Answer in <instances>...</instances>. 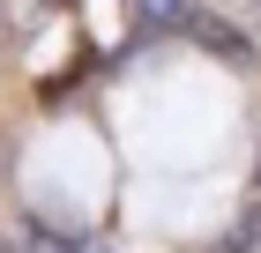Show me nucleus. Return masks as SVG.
<instances>
[{
    "label": "nucleus",
    "mask_w": 261,
    "mask_h": 253,
    "mask_svg": "<svg viewBox=\"0 0 261 253\" xmlns=\"http://www.w3.org/2000/svg\"><path fill=\"white\" fill-rule=\"evenodd\" d=\"M187 30H194V38L209 45V52H224L231 67H254V38H246V30H239L231 15H187Z\"/></svg>",
    "instance_id": "1"
},
{
    "label": "nucleus",
    "mask_w": 261,
    "mask_h": 253,
    "mask_svg": "<svg viewBox=\"0 0 261 253\" xmlns=\"http://www.w3.org/2000/svg\"><path fill=\"white\" fill-rule=\"evenodd\" d=\"M60 15V0H8V38H38Z\"/></svg>",
    "instance_id": "2"
},
{
    "label": "nucleus",
    "mask_w": 261,
    "mask_h": 253,
    "mask_svg": "<svg viewBox=\"0 0 261 253\" xmlns=\"http://www.w3.org/2000/svg\"><path fill=\"white\" fill-rule=\"evenodd\" d=\"M187 15H194L187 0H135V22H142V30H187Z\"/></svg>",
    "instance_id": "3"
},
{
    "label": "nucleus",
    "mask_w": 261,
    "mask_h": 253,
    "mask_svg": "<svg viewBox=\"0 0 261 253\" xmlns=\"http://www.w3.org/2000/svg\"><path fill=\"white\" fill-rule=\"evenodd\" d=\"M254 238H261V216H254V209H246V216H239V231L224 238V246H231V253H254Z\"/></svg>",
    "instance_id": "4"
},
{
    "label": "nucleus",
    "mask_w": 261,
    "mask_h": 253,
    "mask_svg": "<svg viewBox=\"0 0 261 253\" xmlns=\"http://www.w3.org/2000/svg\"><path fill=\"white\" fill-rule=\"evenodd\" d=\"M22 253H67V238H53V231L30 223V231H22Z\"/></svg>",
    "instance_id": "5"
},
{
    "label": "nucleus",
    "mask_w": 261,
    "mask_h": 253,
    "mask_svg": "<svg viewBox=\"0 0 261 253\" xmlns=\"http://www.w3.org/2000/svg\"><path fill=\"white\" fill-rule=\"evenodd\" d=\"M0 253H8V246H0Z\"/></svg>",
    "instance_id": "6"
}]
</instances>
